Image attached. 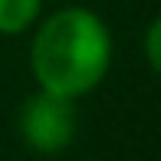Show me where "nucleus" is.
Listing matches in <instances>:
<instances>
[{"instance_id":"obj_1","label":"nucleus","mask_w":161,"mask_h":161,"mask_svg":"<svg viewBox=\"0 0 161 161\" xmlns=\"http://www.w3.org/2000/svg\"><path fill=\"white\" fill-rule=\"evenodd\" d=\"M112 66V36L92 10L66 7L36 30L30 69L43 92L79 99L105 79Z\"/></svg>"},{"instance_id":"obj_2","label":"nucleus","mask_w":161,"mask_h":161,"mask_svg":"<svg viewBox=\"0 0 161 161\" xmlns=\"http://www.w3.org/2000/svg\"><path fill=\"white\" fill-rule=\"evenodd\" d=\"M20 131H23V142L40 155H56V151L69 148V142L76 138L72 99L40 89L36 96L26 99L23 112H20Z\"/></svg>"},{"instance_id":"obj_4","label":"nucleus","mask_w":161,"mask_h":161,"mask_svg":"<svg viewBox=\"0 0 161 161\" xmlns=\"http://www.w3.org/2000/svg\"><path fill=\"white\" fill-rule=\"evenodd\" d=\"M145 56H148V66L161 76V17L151 20L148 33H145Z\"/></svg>"},{"instance_id":"obj_3","label":"nucleus","mask_w":161,"mask_h":161,"mask_svg":"<svg viewBox=\"0 0 161 161\" xmlns=\"http://www.w3.org/2000/svg\"><path fill=\"white\" fill-rule=\"evenodd\" d=\"M43 0H0V33H23L33 26Z\"/></svg>"}]
</instances>
